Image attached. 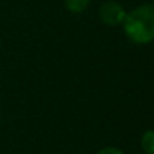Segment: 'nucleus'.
Segmentation results:
<instances>
[{"mask_svg": "<svg viewBox=\"0 0 154 154\" xmlns=\"http://www.w3.org/2000/svg\"><path fill=\"white\" fill-rule=\"evenodd\" d=\"M88 3H90V0H64L66 8H67L70 12H73V14H81V12H84V11L87 9Z\"/></svg>", "mask_w": 154, "mask_h": 154, "instance_id": "nucleus-3", "label": "nucleus"}, {"mask_svg": "<svg viewBox=\"0 0 154 154\" xmlns=\"http://www.w3.org/2000/svg\"><path fill=\"white\" fill-rule=\"evenodd\" d=\"M141 147L147 154H154V130H147L141 139Z\"/></svg>", "mask_w": 154, "mask_h": 154, "instance_id": "nucleus-4", "label": "nucleus"}, {"mask_svg": "<svg viewBox=\"0 0 154 154\" xmlns=\"http://www.w3.org/2000/svg\"><path fill=\"white\" fill-rule=\"evenodd\" d=\"M99 15L106 26H118V24H123L126 18V11L123 9L121 5L115 2H106L100 6Z\"/></svg>", "mask_w": 154, "mask_h": 154, "instance_id": "nucleus-2", "label": "nucleus"}, {"mask_svg": "<svg viewBox=\"0 0 154 154\" xmlns=\"http://www.w3.org/2000/svg\"><path fill=\"white\" fill-rule=\"evenodd\" d=\"M96 154H123V151L118 148H114V147H106V148H102L100 151H97Z\"/></svg>", "mask_w": 154, "mask_h": 154, "instance_id": "nucleus-5", "label": "nucleus"}, {"mask_svg": "<svg viewBox=\"0 0 154 154\" xmlns=\"http://www.w3.org/2000/svg\"><path fill=\"white\" fill-rule=\"evenodd\" d=\"M126 36L139 45L154 41V5H141L126 14L123 21Z\"/></svg>", "mask_w": 154, "mask_h": 154, "instance_id": "nucleus-1", "label": "nucleus"}]
</instances>
